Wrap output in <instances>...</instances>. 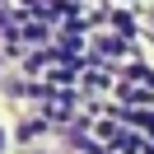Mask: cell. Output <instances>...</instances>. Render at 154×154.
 <instances>
[{
  "label": "cell",
  "instance_id": "6da1fadb",
  "mask_svg": "<svg viewBox=\"0 0 154 154\" xmlns=\"http://www.w3.org/2000/svg\"><path fill=\"white\" fill-rule=\"evenodd\" d=\"M0 154H5V126H0Z\"/></svg>",
  "mask_w": 154,
  "mask_h": 154
}]
</instances>
